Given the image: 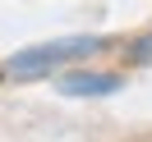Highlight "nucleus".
<instances>
[{
  "instance_id": "obj_1",
  "label": "nucleus",
  "mask_w": 152,
  "mask_h": 142,
  "mask_svg": "<svg viewBox=\"0 0 152 142\" xmlns=\"http://www.w3.org/2000/svg\"><path fill=\"white\" fill-rule=\"evenodd\" d=\"M106 50V37H60V41H42V46H23L5 60V78H46L60 69L78 64V60Z\"/></svg>"
},
{
  "instance_id": "obj_2",
  "label": "nucleus",
  "mask_w": 152,
  "mask_h": 142,
  "mask_svg": "<svg viewBox=\"0 0 152 142\" xmlns=\"http://www.w3.org/2000/svg\"><path fill=\"white\" fill-rule=\"evenodd\" d=\"M60 96H115L124 74H97V69H60Z\"/></svg>"
},
{
  "instance_id": "obj_3",
  "label": "nucleus",
  "mask_w": 152,
  "mask_h": 142,
  "mask_svg": "<svg viewBox=\"0 0 152 142\" xmlns=\"http://www.w3.org/2000/svg\"><path fill=\"white\" fill-rule=\"evenodd\" d=\"M129 60H134V64H152V32L138 37V41L129 46Z\"/></svg>"
}]
</instances>
